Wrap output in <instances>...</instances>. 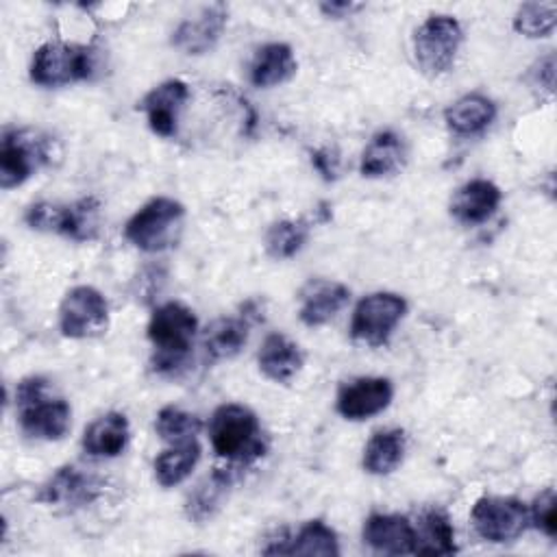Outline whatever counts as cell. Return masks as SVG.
I'll return each instance as SVG.
<instances>
[{"mask_svg": "<svg viewBox=\"0 0 557 557\" xmlns=\"http://www.w3.org/2000/svg\"><path fill=\"white\" fill-rule=\"evenodd\" d=\"M209 440L218 457L233 463H250L265 455L268 440L257 416L237 403L220 405L209 422Z\"/></svg>", "mask_w": 557, "mask_h": 557, "instance_id": "obj_1", "label": "cell"}, {"mask_svg": "<svg viewBox=\"0 0 557 557\" xmlns=\"http://www.w3.org/2000/svg\"><path fill=\"white\" fill-rule=\"evenodd\" d=\"M17 420L24 435L54 442L65 437L72 422V409L61 396L48 394L44 376H26L15 387Z\"/></svg>", "mask_w": 557, "mask_h": 557, "instance_id": "obj_2", "label": "cell"}, {"mask_svg": "<svg viewBox=\"0 0 557 557\" xmlns=\"http://www.w3.org/2000/svg\"><path fill=\"white\" fill-rule=\"evenodd\" d=\"M196 329L198 320L183 302L170 300L159 305L148 322V339L157 350L152 368L163 374H174L185 363Z\"/></svg>", "mask_w": 557, "mask_h": 557, "instance_id": "obj_3", "label": "cell"}, {"mask_svg": "<svg viewBox=\"0 0 557 557\" xmlns=\"http://www.w3.org/2000/svg\"><path fill=\"white\" fill-rule=\"evenodd\" d=\"M185 207L168 196L148 200L124 226V237L144 252H159L178 237Z\"/></svg>", "mask_w": 557, "mask_h": 557, "instance_id": "obj_4", "label": "cell"}, {"mask_svg": "<svg viewBox=\"0 0 557 557\" xmlns=\"http://www.w3.org/2000/svg\"><path fill=\"white\" fill-rule=\"evenodd\" d=\"M52 139L33 128L4 131L0 141V187L11 189L52 159Z\"/></svg>", "mask_w": 557, "mask_h": 557, "instance_id": "obj_5", "label": "cell"}, {"mask_svg": "<svg viewBox=\"0 0 557 557\" xmlns=\"http://www.w3.org/2000/svg\"><path fill=\"white\" fill-rule=\"evenodd\" d=\"M461 41L463 28L453 15H429L413 33V54L420 72L429 78L446 74Z\"/></svg>", "mask_w": 557, "mask_h": 557, "instance_id": "obj_6", "label": "cell"}, {"mask_svg": "<svg viewBox=\"0 0 557 557\" xmlns=\"http://www.w3.org/2000/svg\"><path fill=\"white\" fill-rule=\"evenodd\" d=\"M94 52L87 46L48 41L39 46L30 61V81L39 87H61L89 78Z\"/></svg>", "mask_w": 557, "mask_h": 557, "instance_id": "obj_7", "label": "cell"}, {"mask_svg": "<svg viewBox=\"0 0 557 557\" xmlns=\"http://www.w3.org/2000/svg\"><path fill=\"white\" fill-rule=\"evenodd\" d=\"M407 313L403 296L392 292H376L361 298L352 311L350 337L368 346H383L389 342L394 329Z\"/></svg>", "mask_w": 557, "mask_h": 557, "instance_id": "obj_8", "label": "cell"}, {"mask_svg": "<svg viewBox=\"0 0 557 557\" xmlns=\"http://www.w3.org/2000/svg\"><path fill=\"white\" fill-rule=\"evenodd\" d=\"M474 531L494 544H505L518 540L531 518L522 500L511 496H483L474 503L470 513Z\"/></svg>", "mask_w": 557, "mask_h": 557, "instance_id": "obj_9", "label": "cell"}, {"mask_svg": "<svg viewBox=\"0 0 557 557\" xmlns=\"http://www.w3.org/2000/svg\"><path fill=\"white\" fill-rule=\"evenodd\" d=\"M109 326V305L91 285L72 287L59 307V329L70 339L102 335Z\"/></svg>", "mask_w": 557, "mask_h": 557, "instance_id": "obj_10", "label": "cell"}, {"mask_svg": "<svg viewBox=\"0 0 557 557\" xmlns=\"http://www.w3.org/2000/svg\"><path fill=\"white\" fill-rule=\"evenodd\" d=\"M394 398L392 381L385 376H359L344 383L337 392V413L346 420H368L389 407Z\"/></svg>", "mask_w": 557, "mask_h": 557, "instance_id": "obj_11", "label": "cell"}, {"mask_svg": "<svg viewBox=\"0 0 557 557\" xmlns=\"http://www.w3.org/2000/svg\"><path fill=\"white\" fill-rule=\"evenodd\" d=\"M187 98L189 87L178 78H170L152 87L139 102V109L146 113L152 133L159 137H174Z\"/></svg>", "mask_w": 557, "mask_h": 557, "instance_id": "obj_12", "label": "cell"}, {"mask_svg": "<svg viewBox=\"0 0 557 557\" xmlns=\"http://www.w3.org/2000/svg\"><path fill=\"white\" fill-rule=\"evenodd\" d=\"M226 15L224 4L200 9L194 17H187L176 26L172 33V46L185 54H205L213 50L226 26Z\"/></svg>", "mask_w": 557, "mask_h": 557, "instance_id": "obj_13", "label": "cell"}, {"mask_svg": "<svg viewBox=\"0 0 557 557\" xmlns=\"http://www.w3.org/2000/svg\"><path fill=\"white\" fill-rule=\"evenodd\" d=\"M298 315L307 326H320L333 320L350 300V289L344 283L329 278H311L298 292Z\"/></svg>", "mask_w": 557, "mask_h": 557, "instance_id": "obj_14", "label": "cell"}, {"mask_svg": "<svg viewBox=\"0 0 557 557\" xmlns=\"http://www.w3.org/2000/svg\"><path fill=\"white\" fill-rule=\"evenodd\" d=\"M363 542L383 555L416 553L413 524L398 513H370L363 522Z\"/></svg>", "mask_w": 557, "mask_h": 557, "instance_id": "obj_15", "label": "cell"}, {"mask_svg": "<svg viewBox=\"0 0 557 557\" xmlns=\"http://www.w3.org/2000/svg\"><path fill=\"white\" fill-rule=\"evenodd\" d=\"M96 494H98V483L94 476L81 472L74 466H63L46 481L37 500L46 505L76 509L91 503Z\"/></svg>", "mask_w": 557, "mask_h": 557, "instance_id": "obj_16", "label": "cell"}, {"mask_svg": "<svg viewBox=\"0 0 557 557\" xmlns=\"http://www.w3.org/2000/svg\"><path fill=\"white\" fill-rule=\"evenodd\" d=\"M500 189L485 178L461 185L450 198V215L461 224H481L494 215L500 205Z\"/></svg>", "mask_w": 557, "mask_h": 557, "instance_id": "obj_17", "label": "cell"}, {"mask_svg": "<svg viewBox=\"0 0 557 557\" xmlns=\"http://www.w3.org/2000/svg\"><path fill=\"white\" fill-rule=\"evenodd\" d=\"M265 555H311V557H335L339 555L337 533L322 520L305 522L294 537H285L268 548Z\"/></svg>", "mask_w": 557, "mask_h": 557, "instance_id": "obj_18", "label": "cell"}, {"mask_svg": "<svg viewBox=\"0 0 557 557\" xmlns=\"http://www.w3.org/2000/svg\"><path fill=\"white\" fill-rule=\"evenodd\" d=\"M302 361L300 346L283 333H270L257 352L261 374L274 383H287L302 368Z\"/></svg>", "mask_w": 557, "mask_h": 557, "instance_id": "obj_19", "label": "cell"}, {"mask_svg": "<svg viewBox=\"0 0 557 557\" xmlns=\"http://www.w3.org/2000/svg\"><path fill=\"white\" fill-rule=\"evenodd\" d=\"M407 161V146L403 137L394 131H379L372 135L368 146L361 152L359 170L368 178L389 176L403 170Z\"/></svg>", "mask_w": 557, "mask_h": 557, "instance_id": "obj_20", "label": "cell"}, {"mask_svg": "<svg viewBox=\"0 0 557 557\" xmlns=\"http://www.w3.org/2000/svg\"><path fill=\"white\" fill-rule=\"evenodd\" d=\"M298 70L292 48L283 41L261 46L250 61V83L255 87H274L289 81Z\"/></svg>", "mask_w": 557, "mask_h": 557, "instance_id": "obj_21", "label": "cell"}, {"mask_svg": "<svg viewBox=\"0 0 557 557\" xmlns=\"http://www.w3.org/2000/svg\"><path fill=\"white\" fill-rule=\"evenodd\" d=\"M128 444V420L120 411H107L83 433V450L91 457H117Z\"/></svg>", "mask_w": 557, "mask_h": 557, "instance_id": "obj_22", "label": "cell"}, {"mask_svg": "<svg viewBox=\"0 0 557 557\" xmlns=\"http://www.w3.org/2000/svg\"><path fill=\"white\" fill-rule=\"evenodd\" d=\"M250 322L252 320L246 313L235 315V318L213 320L202 335V348H205L207 359L222 361V359L235 357L248 339Z\"/></svg>", "mask_w": 557, "mask_h": 557, "instance_id": "obj_23", "label": "cell"}, {"mask_svg": "<svg viewBox=\"0 0 557 557\" xmlns=\"http://www.w3.org/2000/svg\"><path fill=\"white\" fill-rule=\"evenodd\" d=\"M496 117V104L481 94H466L455 100L446 111L444 120L457 135H476L487 128Z\"/></svg>", "mask_w": 557, "mask_h": 557, "instance_id": "obj_24", "label": "cell"}, {"mask_svg": "<svg viewBox=\"0 0 557 557\" xmlns=\"http://www.w3.org/2000/svg\"><path fill=\"white\" fill-rule=\"evenodd\" d=\"M405 448L407 437L403 429L376 431L363 448V468L370 474H389L403 463Z\"/></svg>", "mask_w": 557, "mask_h": 557, "instance_id": "obj_25", "label": "cell"}, {"mask_svg": "<svg viewBox=\"0 0 557 557\" xmlns=\"http://www.w3.org/2000/svg\"><path fill=\"white\" fill-rule=\"evenodd\" d=\"M413 531L418 555H450L457 550L453 524L442 509H424Z\"/></svg>", "mask_w": 557, "mask_h": 557, "instance_id": "obj_26", "label": "cell"}, {"mask_svg": "<svg viewBox=\"0 0 557 557\" xmlns=\"http://www.w3.org/2000/svg\"><path fill=\"white\" fill-rule=\"evenodd\" d=\"M200 459V444L196 440L172 444L154 457V479L163 487H174L183 483Z\"/></svg>", "mask_w": 557, "mask_h": 557, "instance_id": "obj_27", "label": "cell"}, {"mask_svg": "<svg viewBox=\"0 0 557 557\" xmlns=\"http://www.w3.org/2000/svg\"><path fill=\"white\" fill-rule=\"evenodd\" d=\"M233 476L231 472H224V470H215L211 476H207L187 498L185 503V509H187V516L196 522H202L207 518L213 516V511L220 507L222 498H224V492L226 487L231 485Z\"/></svg>", "mask_w": 557, "mask_h": 557, "instance_id": "obj_28", "label": "cell"}, {"mask_svg": "<svg viewBox=\"0 0 557 557\" xmlns=\"http://www.w3.org/2000/svg\"><path fill=\"white\" fill-rule=\"evenodd\" d=\"M100 224V202L91 196L81 198L72 205H65V218L61 226V235L74 242L94 239Z\"/></svg>", "mask_w": 557, "mask_h": 557, "instance_id": "obj_29", "label": "cell"}, {"mask_svg": "<svg viewBox=\"0 0 557 557\" xmlns=\"http://www.w3.org/2000/svg\"><path fill=\"white\" fill-rule=\"evenodd\" d=\"M154 429H157V435L172 446V444H183V442L196 440V435L202 429V422L196 413H189L181 407L168 405V407L159 409Z\"/></svg>", "mask_w": 557, "mask_h": 557, "instance_id": "obj_30", "label": "cell"}, {"mask_svg": "<svg viewBox=\"0 0 557 557\" xmlns=\"http://www.w3.org/2000/svg\"><path fill=\"white\" fill-rule=\"evenodd\" d=\"M309 237V224L305 220L274 222L265 233V250L272 259L294 257Z\"/></svg>", "mask_w": 557, "mask_h": 557, "instance_id": "obj_31", "label": "cell"}, {"mask_svg": "<svg viewBox=\"0 0 557 557\" xmlns=\"http://www.w3.org/2000/svg\"><path fill=\"white\" fill-rule=\"evenodd\" d=\"M555 22H557L555 2H524L518 7L513 15V30L531 39L548 37L555 30Z\"/></svg>", "mask_w": 557, "mask_h": 557, "instance_id": "obj_32", "label": "cell"}, {"mask_svg": "<svg viewBox=\"0 0 557 557\" xmlns=\"http://www.w3.org/2000/svg\"><path fill=\"white\" fill-rule=\"evenodd\" d=\"M63 218H65V205H57V202H48V200L30 205L24 213V222L30 228L46 231V233H59V235H61Z\"/></svg>", "mask_w": 557, "mask_h": 557, "instance_id": "obj_33", "label": "cell"}, {"mask_svg": "<svg viewBox=\"0 0 557 557\" xmlns=\"http://www.w3.org/2000/svg\"><path fill=\"white\" fill-rule=\"evenodd\" d=\"M529 518L544 535L548 537L557 535V496L553 487H546L535 496Z\"/></svg>", "mask_w": 557, "mask_h": 557, "instance_id": "obj_34", "label": "cell"}, {"mask_svg": "<svg viewBox=\"0 0 557 557\" xmlns=\"http://www.w3.org/2000/svg\"><path fill=\"white\" fill-rule=\"evenodd\" d=\"M311 161L324 181H333L337 176V157L329 148L311 152Z\"/></svg>", "mask_w": 557, "mask_h": 557, "instance_id": "obj_35", "label": "cell"}, {"mask_svg": "<svg viewBox=\"0 0 557 557\" xmlns=\"http://www.w3.org/2000/svg\"><path fill=\"white\" fill-rule=\"evenodd\" d=\"M361 4H355V2H346V0H333V2H322L320 4V11L329 17H346L350 15L352 11H357Z\"/></svg>", "mask_w": 557, "mask_h": 557, "instance_id": "obj_36", "label": "cell"}]
</instances>
